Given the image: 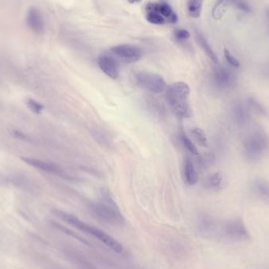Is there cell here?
I'll return each mask as SVG.
<instances>
[{
	"instance_id": "obj_1",
	"label": "cell",
	"mask_w": 269,
	"mask_h": 269,
	"mask_svg": "<svg viewBox=\"0 0 269 269\" xmlns=\"http://www.w3.org/2000/svg\"><path fill=\"white\" fill-rule=\"evenodd\" d=\"M54 214H55L58 218L62 220V221L66 222L70 226H72L74 228H76L78 231L84 232L86 235L92 236L97 239L101 244L106 245L108 249H111L112 251L118 254H124L125 252L124 246L122 244H120L118 240H116L111 235H108L105 231L99 229L98 227L91 225L89 223L83 221L81 220L76 218V216L73 214H68L66 212L62 211V210H54Z\"/></svg>"
},
{
	"instance_id": "obj_2",
	"label": "cell",
	"mask_w": 269,
	"mask_h": 269,
	"mask_svg": "<svg viewBox=\"0 0 269 269\" xmlns=\"http://www.w3.org/2000/svg\"><path fill=\"white\" fill-rule=\"evenodd\" d=\"M90 211L100 221L112 226H122L125 223L124 217L109 191H101V200L89 205Z\"/></svg>"
},
{
	"instance_id": "obj_3",
	"label": "cell",
	"mask_w": 269,
	"mask_h": 269,
	"mask_svg": "<svg viewBox=\"0 0 269 269\" xmlns=\"http://www.w3.org/2000/svg\"><path fill=\"white\" fill-rule=\"evenodd\" d=\"M189 95V86L185 82H175L166 89L168 103L171 111L179 118H189L193 114Z\"/></svg>"
},
{
	"instance_id": "obj_4",
	"label": "cell",
	"mask_w": 269,
	"mask_h": 269,
	"mask_svg": "<svg viewBox=\"0 0 269 269\" xmlns=\"http://www.w3.org/2000/svg\"><path fill=\"white\" fill-rule=\"evenodd\" d=\"M269 149V137L262 130L251 132L244 140V154L245 158L252 162L261 159Z\"/></svg>"
},
{
	"instance_id": "obj_5",
	"label": "cell",
	"mask_w": 269,
	"mask_h": 269,
	"mask_svg": "<svg viewBox=\"0 0 269 269\" xmlns=\"http://www.w3.org/2000/svg\"><path fill=\"white\" fill-rule=\"evenodd\" d=\"M223 237L235 243H245L251 239V236L244 222L240 219L227 220L221 228Z\"/></svg>"
},
{
	"instance_id": "obj_6",
	"label": "cell",
	"mask_w": 269,
	"mask_h": 269,
	"mask_svg": "<svg viewBox=\"0 0 269 269\" xmlns=\"http://www.w3.org/2000/svg\"><path fill=\"white\" fill-rule=\"evenodd\" d=\"M137 84L154 94H161L167 89V83L159 74L150 72H140L136 75Z\"/></svg>"
},
{
	"instance_id": "obj_7",
	"label": "cell",
	"mask_w": 269,
	"mask_h": 269,
	"mask_svg": "<svg viewBox=\"0 0 269 269\" xmlns=\"http://www.w3.org/2000/svg\"><path fill=\"white\" fill-rule=\"evenodd\" d=\"M110 50L118 59L128 64L140 61L143 56L141 49L131 44H120Z\"/></svg>"
},
{
	"instance_id": "obj_8",
	"label": "cell",
	"mask_w": 269,
	"mask_h": 269,
	"mask_svg": "<svg viewBox=\"0 0 269 269\" xmlns=\"http://www.w3.org/2000/svg\"><path fill=\"white\" fill-rule=\"evenodd\" d=\"M214 81L215 85L220 89H228L235 85L236 76L229 70L218 66L214 70Z\"/></svg>"
},
{
	"instance_id": "obj_9",
	"label": "cell",
	"mask_w": 269,
	"mask_h": 269,
	"mask_svg": "<svg viewBox=\"0 0 269 269\" xmlns=\"http://www.w3.org/2000/svg\"><path fill=\"white\" fill-rule=\"evenodd\" d=\"M26 24L29 29L36 35L44 34L45 31V23L44 17L38 9L32 7L28 10L26 15Z\"/></svg>"
},
{
	"instance_id": "obj_10",
	"label": "cell",
	"mask_w": 269,
	"mask_h": 269,
	"mask_svg": "<svg viewBox=\"0 0 269 269\" xmlns=\"http://www.w3.org/2000/svg\"><path fill=\"white\" fill-rule=\"evenodd\" d=\"M98 65L100 70L108 77L111 78L113 80L118 79L119 76V69L118 63L113 57L107 54L100 55L98 58Z\"/></svg>"
},
{
	"instance_id": "obj_11",
	"label": "cell",
	"mask_w": 269,
	"mask_h": 269,
	"mask_svg": "<svg viewBox=\"0 0 269 269\" xmlns=\"http://www.w3.org/2000/svg\"><path fill=\"white\" fill-rule=\"evenodd\" d=\"M146 10L147 12L154 11L158 13L171 24H175L178 22L177 15L175 14L171 6L166 2H149L146 6Z\"/></svg>"
},
{
	"instance_id": "obj_12",
	"label": "cell",
	"mask_w": 269,
	"mask_h": 269,
	"mask_svg": "<svg viewBox=\"0 0 269 269\" xmlns=\"http://www.w3.org/2000/svg\"><path fill=\"white\" fill-rule=\"evenodd\" d=\"M24 162L32 167L47 171L48 173L55 174V175H60V176L65 178L68 177L65 173L64 171L55 164L44 162L42 160L35 159V158H24Z\"/></svg>"
},
{
	"instance_id": "obj_13",
	"label": "cell",
	"mask_w": 269,
	"mask_h": 269,
	"mask_svg": "<svg viewBox=\"0 0 269 269\" xmlns=\"http://www.w3.org/2000/svg\"><path fill=\"white\" fill-rule=\"evenodd\" d=\"M249 106L242 102H238L232 108V117L236 124L244 125L247 124L250 119Z\"/></svg>"
},
{
	"instance_id": "obj_14",
	"label": "cell",
	"mask_w": 269,
	"mask_h": 269,
	"mask_svg": "<svg viewBox=\"0 0 269 269\" xmlns=\"http://www.w3.org/2000/svg\"><path fill=\"white\" fill-rule=\"evenodd\" d=\"M197 229L203 237H214L217 231V225L212 218L209 217H202L197 223Z\"/></svg>"
},
{
	"instance_id": "obj_15",
	"label": "cell",
	"mask_w": 269,
	"mask_h": 269,
	"mask_svg": "<svg viewBox=\"0 0 269 269\" xmlns=\"http://www.w3.org/2000/svg\"><path fill=\"white\" fill-rule=\"evenodd\" d=\"M184 178L186 183L189 186H193L198 181V175L196 168L194 166L193 162L189 157L186 158L184 166Z\"/></svg>"
},
{
	"instance_id": "obj_16",
	"label": "cell",
	"mask_w": 269,
	"mask_h": 269,
	"mask_svg": "<svg viewBox=\"0 0 269 269\" xmlns=\"http://www.w3.org/2000/svg\"><path fill=\"white\" fill-rule=\"evenodd\" d=\"M196 39H197V43L199 44L201 49L204 50L205 54L209 57V59L211 60L212 62L218 64V58L215 52L213 50V48L210 46V44L208 42L207 40L205 39L203 35L200 33L199 32L196 31Z\"/></svg>"
},
{
	"instance_id": "obj_17",
	"label": "cell",
	"mask_w": 269,
	"mask_h": 269,
	"mask_svg": "<svg viewBox=\"0 0 269 269\" xmlns=\"http://www.w3.org/2000/svg\"><path fill=\"white\" fill-rule=\"evenodd\" d=\"M236 0H218L216 2L212 15L214 19H220L223 16L228 6H234Z\"/></svg>"
},
{
	"instance_id": "obj_18",
	"label": "cell",
	"mask_w": 269,
	"mask_h": 269,
	"mask_svg": "<svg viewBox=\"0 0 269 269\" xmlns=\"http://www.w3.org/2000/svg\"><path fill=\"white\" fill-rule=\"evenodd\" d=\"M202 0H188L187 8L191 18H198L201 16Z\"/></svg>"
},
{
	"instance_id": "obj_19",
	"label": "cell",
	"mask_w": 269,
	"mask_h": 269,
	"mask_svg": "<svg viewBox=\"0 0 269 269\" xmlns=\"http://www.w3.org/2000/svg\"><path fill=\"white\" fill-rule=\"evenodd\" d=\"M223 182V176L220 172H215L211 174L206 179V186L209 189L218 190L222 185Z\"/></svg>"
},
{
	"instance_id": "obj_20",
	"label": "cell",
	"mask_w": 269,
	"mask_h": 269,
	"mask_svg": "<svg viewBox=\"0 0 269 269\" xmlns=\"http://www.w3.org/2000/svg\"><path fill=\"white\" fill-rule=\"evenodd\" d=\"M253 188L264 197H269V183L265 179H257L253 182Z\"/></svg>"
},
{
	"instance_id": "obj_21",
	"label": "cell",
	"mask_w": 269,
	"mask_h": 269,
	"mask_svg": "<svg viewBox=\"0 0 269 269\" xmlns=\"http://www.w3.org/2000/svg\"><path fill=\"white\" fill-rule=\"evenodd\" d=\"M191 133L198 145L201 146L203 147H207V138L205 136L203 130L199 128H193L191 130Z\"/></svg>"
},
{
	"instance_id": "obj_22",
	"label": "cell",
	"mask_w": 269,
	"mask_h": 269,
	"mask_svg": "<svg viewBox=\"0 0 269 269\" xmlns=\"http://www.w3.org/2000/svg\"><path fill=\"white\" fill-rule=\"evenodd\" d=\"M247 106H249V109H252L253 111H255L257 114H260V115H267V110L265 109L263 104L260 102L257 98H253V97L248 98Z\"/></svg>"
},
{
	"instance_id": "obj_23",
	"label": "cell",
	"mask_w": 269,
	"mask_h": 269,
	"mask_svg": "<svg viewBox=\"0 0 269 269\" xmlns=\"http://www.w3.org/2000/svg\"><path fill=\"white\" fill-rule=\"evenodd\" d=\"M180 139H181L182 144L184 145V147L188 149L191 154H194V155H197L198 154V150H197L196 146L195 145L193 142L191 140V139L185 133L182 132Z\"/></svg>"
},
{
	"instance_id": "obj_24",
	"label": "cell",
	"mask_w": 269,
	"mask_h": 269,
	"mask_svg": "<svg viewBox=\"0 0 269 269\" xmlns=\"http://www.w3.org/2000/svg\"><path fill=\"white\" fill-rule=\"evenodd\" d=\"M147 20L151 24H158V25L165 24L166 23V18L162 16L161 14H158V13L154 12V11H147Z\"/></svg>"
},
{
	"instance_id": "obj_25",
	"label": "cell",
	"mask_w": 269,
	"mask_h": 269,
	"mask_svg": "<svg viewBox=\"0 0 269 269\" xmlns=\"http://www.w3.org/2000/svg\"><path fill=\"white\" fill-rule=\"evenodd\" d=\"M214 161H215V155L212 153L203 154L198 159L199 166L203 169H207L209 166H211L214 164Z\"/></svg>"
},
{
	"instance_id": "obj_26",
	"label": "cell",
	"mask_w": 269,
	"mask_h": 269,
	"mask_svg": "<svg viewBox=\"0 0 269 269\" xmlns=\"http://www.w3.org/2000/svg\"><path fill=\"white\" fill-rule=\"evenodd\" d=\"M54 225L58 227V229L64 231L65 233L68 234L70 236H72L73 238H75V239H77L79 241L81 242L82 244H84V245H90L89 242H88V240H86L85 239L81 237L80 235H78L76 232H73V231L68 229V228H66V227H63V226L59 225L58 223H54Z\"/></svg>"
},
{
	"instance_id": "obj_27",
	"label": "cell",
	"mask_w": 269,
	"mask_h": 269,
	"mask_svg": "<svg viewBox=\"0 0 269 269\" xmlns=\"http://www.w3.org/2000/svg\"><path fill=\"white\" fill-rule=\"evenodd\" d=\"M234 7L236 10L242 11V12L246 13V14L251 13L252 11L251 7L245 0H236Z\"/></svg>"
},
{
	"instance_id": "obj_28",
	"label": "cell",
	"mask_w": 269,
	"mask_h": 269,
	"mask_svg": "<svg viewBox=\"0 0 269 269\" xmlns=\"http://www.w3.org/2000/svg\"><path fill=\"white\" fill-rule=\"evenodd\" d=\"M223 54H224V57H225L227 62H228L232 67H235V68H239V67H240V62H239V60L235 58V57H234V56L231 54V52L227 50V48H224V50H223Z\"/></svg>"
},
{
	"instance_id": "obj_29",
	"label": "cell",
	"mask_w": 269,
	"mask_h": 269,
	"mask_svg": "<svg viewBox=\"0 0 269 269\" xmlns=\"http://www.w3.org/2000/svg\"><path fill=\"white\" fill-rule=\"evenodd\" d=\"M174 36H175V38L178 41H184V40L189 39L191 34H190V32H188V30L184 29V28H179V29L175 30V32H174Z\"/></svg>"
},
{
	"instance_id": "obj_30",
	"label": "cell",
	"mask_w": 269,
	"mask_h": 269,
	"mask_svg": "<svg viewBox=\"0 0 269 269\" xmlns=\"http://www.w3.org/2000/svg\"><path fill=\"white\" fill-rule=\"evenodd\" d=\"M27 104H28L30 110H32V112H34L36 114H40L44 110V106L41 104L35 101V100L28 99Z\"/></svg>"
},
{
	"instance_id": "obj_31",
	"label": "cell",
	"mask_w": 269,
	"mask_h": 269,
	"mask_svg": "<svg viewBox=\"0 0 269 269\" xmlns=\"http://www.w3.org/2000/svg\"><path fill=\"white\" fill-rule=\"evenodd\" d=\"M265 22L267 26L268 32L269 33V6H266L265 9Z\"/></svg>"
},
{
	"instance_id": "obj_32",
	"label": "cell",
	"mask_w": 269,
	"mask_h": 269,
	"mask_svg": "<svg viewBox=\"0 0 269 269\" xmlns=\"http://www.w3.org/2000/svg\"><path fill=\"white\" fill-rule=\"evenodd\" d=\"M263 75L266 78H269V62L263 70Z\"/></svg>"
},
{
	"instance_id": "obj_33",
	"label": "cell",
	"mask_w": 269,
	"mask_h": 269,
	"mask_svg": "<svg viewBox=\"0 0 269 269\" xmlns=\"http://www.w3.org/2000/svg\"><path fill=\"white\" fill-rule=\"evenodd\" d=\"M130 3H137V2H141L142 0H127Z\"/></svg>"
}]
</instances>
